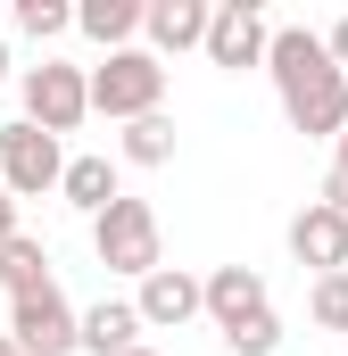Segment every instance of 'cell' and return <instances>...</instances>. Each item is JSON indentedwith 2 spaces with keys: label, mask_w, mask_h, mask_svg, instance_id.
I'll list each match as a JSON object with an SVG mask.
<instances>
[{
  "label": "cell",
  "mask_w": 348,
  "mask_h": 356,
  "mask_svg": "<svg viewBox=\"0 0 348 356\" xmlns=\"http://www.w3.org/2000/svg\"><path fill=\"white\" fill-rule=\"evenodd\" d=\"M265 75H274V99H282L290 133H307V141H340V124H348V75L332 67L324 33H307V25H274V42H265Z\"/></svg>",
  "instance_id": "1"
},
{
  "label": "cell",
  "mask_w": 348,
  "mask_h": 356,
  "mask_svg": "<svg viewBox=\"0 0 348 356\" xmlns=\"http://www.w3.org/2000/svg\"><path fill=\"white\" fill-rule=\"evenodd\" d=\"M91 257H100L108 273H125V282L158 273V266H166V241H158V207L116 191V199L91 216Z\"/></svg>",
  "instance_id": "2"
},
{
  "label": "cell",
  "mask_w": 348,
  "mask_h": 356,
  "mask_svg": "<svg viewBox=\"0 0 348 356\" xmlns=\"http://www.w3.org/2000/svg\"><path fill=\"white\" fill-rule=\"evenodd\" d=\"M84 91H91V116L133 124V116H158L166 108V67L133 42V50H108L100 67H84Z\"/></svg>",
  "instance_id": "3"
},
{
  "label": "cell",
  "mask_w": 348,
  "mask_h": 356,
  "mask_svg": "<svg viewBox=\"0 0 348 356\" xmlns=\"http://www.w3.org/2000/svg\"><path fill=\"white\" fill-rule=\"evenodd\" d=\"M17 91H25V124L33 133H75L91 116V91H84V67H67V58H42V67H25L17 75Z\"/></svg>",
  "instance_id": "4"
},
{
  "label": "cell",
  "mask_w": 348,
  "mask_h": 356,
  "mask_svg": "<svg viewBox=\"0 0 348 356\" xmlns=\"http://www.w3.org/2000/svg\"><path fill=\"white\" fill-rule=\"evenodd\" d=\"M58 175H67V149H58L50 133H33L25 116L0 124V191H8V199H50Z\"/></svg>",
  "instance_id": "5"
},
{
  "label": "cell",
  "mask_w": 348,
  "mask_h": 356,
  "mask_svg": "<svg viewBox=\"0 0 348 356\" xmlns=\"http://www.w3.org/2000/svg\"><path fill=\"white\" fill-rule=\"evenodd\" d=\"M265 42H274V25H265L258 0H216L207 8V67H224V75H249V67H265Z\"/></svg>",
  "instance_id": "6"
},
{
  "label": "cell",
  "mask_w": 348,
  "mask_h": 356,
  "mask_svg": "<svg viewBox=\"0 0 348 356\" xmlns=\"http://www.w3.org/2000/svg\"><path fill=\"white\" fill-rule=\"evenodd\" d=\"M8 340L17 356H75V307L67 290H33V298H8Z\"/></svg>",
  "instance_id": "7"
},
{
  "label": "cell",
  "mask_w": 348,
  "mask_h": 356,
  "mask_svg": "<svg viewBox=\"0 0 348 356\" xmlns=\"http://www.w3.org/2000/svg\"><path fill=\"white\" fill-rule=\"evenodd\" d=\"M199 315H207L216 332L258 323V315H265V273H258V266H216V273H199Z\"/></svg>",
  "instance_id": "8"
},
{
  "label": "cell",
  "mask_w": 348,
  "mask_h": 356,
  "mask_svg": "<svg viewBox=\"0 0 348 356\" xmlns=\"http://www.w3.org/2000/svg\"><path fill=\"white\" fill-rule=\"evenodd\" d=\"M133 315H141V332H182V323H199V273H191V266H158V273H141Z\"/></svg>",
  "instance_id": "9"
},
{
  "label": "cell",
  "mask_w": 348,
  "mask_h": 356,
  "mask_svg": "<svg viewBox=\"0 0 348 356\" xmlns=\"http://www.w3.org/2000/svg\"><path fill=\"white\" fill-rule=\"evenodd\" d=\"M207 8L216 0H141V50L166 67V58H182V50H199L207 42Z\"/></svg>",
  "instance_id": "10"
},
{
  "label": "cell",
  "mask_w": 348,
  "mask_h": 356,
  "mask_svg": "<svg viewBox=\"0 0 348 356\" xmlns=\"http://www.w3.org/2000/svg\"><path fill=\"white\" fill-rule=\"evenodd\" d=\"M290 257L315 266V273H348V216H332L324 199H307L290 216Z\"/></svg>",
  "instance_id": "11"
},
{
  "label": "cell",
  "mask_w": 348,
  "mask_h": 356,
  "mask_svg": "<svg viewBox=\"0 0 348 356\" xmlns=\"http://www.w3.org/2000/svg\"><path fill=\"white\" fill-rule=\"evenodd\" d=\"M75 348H84V356H125V348H141V315H133V298L75 307Z\"/></svg>",
  "instance_id": "12"
},
{
  "label": "cell",
  "mask_w": 348,
  "mask_h": 356,
  "mask_svg": "<svg viewBox=\"0 0 348 356\" xmlns=\"http://www.w3.org/2000/svg\"><path fill=\"white\" fill-rule=\"evenodd\" d=\"M75 33L100 50H133L141 42V0H84L75 8Z\"/></svg>",
  "instance_id": "13"
},
{
  "label": "cell",
  "mask_w": 348,
  "mask_h": 356,
  "mask_svg": "<svg viewBox=\"0 0 348 356\" xmlns=\"http://www.w3.org/2000/svg\"><path fill=\"white\" fill-rule=\"evenodd\" d=\"M58 273H50V249L33 241V232H17V241H0V290L8 298H33V290H50Z\"/></svg>",
  "instance_id": "14"
},
{
  "label": "cell",
  "mask_w": 348,
  "mask_h": 356,
  "mask_svg": "<svg viewBox=\"0 0 348 356\" xmlns=\"http://www.w3.org/2000/svg\"><path fill=\"white\" fill-rule=\"evenodd\" d=\"M58 199H67L75 216H100V207L116 199V158H67V175H58Z\"/></svg>",
  "instance_id": "15"
},
{
  "label": "cell",
  "mask_w": 348,
  "mask_h": 356,
  "mask_svg": "<svg viewBox=\"0 0 348 356\" xmlns=\"http://www.w3.org/2000/svg\"><path fill=\"white\" fill-rule=\"evenodd\" d=\"M174 141H182V133H174L166 108H158V116H133V124H125L116 158H125V166H174Z\"/></svg>",
  "instance_id": "16"
},
{
  "label": "cell",
  "mask_w": 348,
  "mask_h": 356,
  "mask_svg": "<svg viewBox=\"0 0 348 356\" xmlns=\"http://www.w3.org/2000/svg\"><path fill=\"white\" fill-rule=\"evenodd\" d=\"M307 315H315L324 332H340V340H348V273H315V290H307Z\"/></svg>",
  "instance_id": "17"
},
{
  "label": "cell",
  "mask_w": 348,
  "mask_h": 356,
  "mask_svg": "<svg viewBox=\"0 0 348 356\" xmlns=\"http://www.w3.org/2000/svg\"><path fill=\"white\" fill-rule=\"evenodd\" d=\"M67 25H75L67 0H17V33H25V42H58Z\"/></svg>",
  "instance_id": "18"
},
{
  "label": "cell",
  "mask_w": 348,
  "mask_h": 356,
  "mask_svg": "<svg viewBox=\"0 0 348 356\" xmlns=\"http://www.w3.org/2000/svg\"><path fill=\"white\" fill-rule=\"evenodd\" d=\"M224 348H232V356H274V348H282V315L265 307L258 323H241V332H224Z\"/></svg>",
  "instance_id": "19"
},
{
  "label": "cell",
  "mask_w": 348,
  "mask_h": 356,
  "mask_svg": "<svg viewBox=\"0 0 348 356\" xmlns=\"http://www.w3.org/2000/svg\"><path fill=\"white\" fill-rule=\"evenodd\" d=\"M315 199H324V207H332V216H348V175H340V166H332V175H324V191H315Z\"/></svg>",
  "instance_id": "20"
},
{
  "label": "cell",
  "mask_w": 348,
  "mask_h": 356,
  "mask_svg": "<svg viewBox=\"0 0 348 356\" xmlns=\"http://www.w3.org/2000/svg\"><path fill=\"white\" fill-rule=\"evenodd\" d=\"M324 50H332V67H340V75H348V17H340V25H332V33H324Z\"/></svg>",
  "instance_id": "21"
},
{
  "label": "cell",
  "mask_w": 348,
  "mask_h": 356,
  "mask_svg": "<svg viewBox=\"0 0 348 356\" xmlns=\"http://www.w3.org/2000/svg\"><path fill=\"white\" fill-rule=\"evenodd\" d=\"M17 232H25V224H17V199L0 191V241H17Z\"/></svg>",
  "instance_id": "22"
},
{
  "label": "cell",
  "mask_w": 348,
  "mask_h": 356,
  "mask_svg": "<svg viewBox=\"0 0 348 356\" xmlns=\"http://www.w3.org/2000/svg\"><path fill=\"white\" fill-rule=\"evenodd\" d=\"M332 166H340V175H348V124H340V141H332Z\"/></svg>",
  "instance_id": "23"
},
{
  "label": "cell",
  "mask_w": 348,
  "mask_h": 356,
  "mask_svg": "<svg viewBox=\"0 0 348 356\" xmlns=\"http://www.w3.org/2000/svg\"><path fill=\"white\" fill-rule=\"evenodd\" d=\"M0 83H8V42H0Z\"/></svg>",
  "instance_id": "24"
},
{
  "label": "cell",
  "mask_w": 348,
  "mask_h": 356,
  "mask_svg": "<svg viewBox=\"0 0 348 356\" xmlns=\"http://www.w3.org/2000/svg\"><path fill=\"white\" fill-rule=\"evenodd\" d=\"M0 356H17V340H8V332H0Z\"/></svg>",
  "instance_id": "25"
},
{
  "label": "cell",
  "mask_w": 348,
  "mask_h": 356,
  "mask_svg": "<svg viewBox=\"0 0 348 356\" xmlns=\"http://www.w3.org/2000/svg\"><path fill=\"white\" fill-rule=\"evenodd\" d=\"M125 356H158V348H125Z\"/></svg>",
  "instance_id": "26"
}]
</instances>
